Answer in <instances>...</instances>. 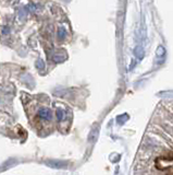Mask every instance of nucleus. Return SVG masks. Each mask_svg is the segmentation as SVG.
Masks as SVG:
<instances>
[{
	"label": "nucleus",
	"mask_w": 173,
	"mask_h": 175,
	"mask_svg": "<svg viewBox=\"0 0 173 175\" xmlns=\"http://www.w3.org/2000/svg\"><path fill=\"white\" fill-rule=\"evenodd\" d=\"M65 35H67V31H65V29L64 27H60L58 30V36H59V39H64L65 37Z\"/></svg>",
	"instance_id": "f03ea898"
},
{
	"label": "nucleus",
	"mask_w": 173,
	"mask_h": 175,
	"mask_svg": "<svg viewBox=\"0 0 173 175\" xmlns=\"http://www.w3.org/2000/svg\"><path fill=\"white\" fill-rule=\"evenodd\" d=\"M57 118H58L59 121H62V119L64 118V112H63L62 109H57Z\"/></svg>",
	"instance_id": "7ed1b4c3"
},
{
	"label": "nucleus",
	"mask_w": 173,
	"mask_h": 175,
	"mask_svg": "<svg viewBox=\"0 0 173 175\" xmlns=\"http://www.w3.org/2000/svg\"><path fill=\"white\" fill-rule=\"evenodd\" d=\"M8 32H9V29H7V27H5V30H3V33H5V34H7Z\"/></svg>",
	"instance_id": "39448f33"
},
{
	"label": "nucleus",
	"mask_w": 173,
	"mask_h": 175,
	"mask_svg": "<svg viewBox=\"0 0 173 175\" xmlns=\"http://www.w3.org/2000/svg\"><path fill=\"white\" fill-rule=\"evenodd\" d=\"M39 64H37V67H38V68H44V64H41V62H41V60H39Z\"/></svg>",
	"instance_id": "20e7f679"
},
{
	"label": "nucleus",
	"mask_w": 173,
	"mask_h": 175,
	"mask_svg": "<svg viewBox=\"0 0 173 175\" xmlns=\"http://www.w3.org/2000/svg\"><path fill=\"white\" fill-rule=\"evenodd\" d=\"M37 115H38L39 118L44 119V121H50V119L52 118L51 111H50L49 108H47V107H43V108L39 109Z\"/></svg>",
	"instance_id": "f257e3e1"
}]
</instances>
